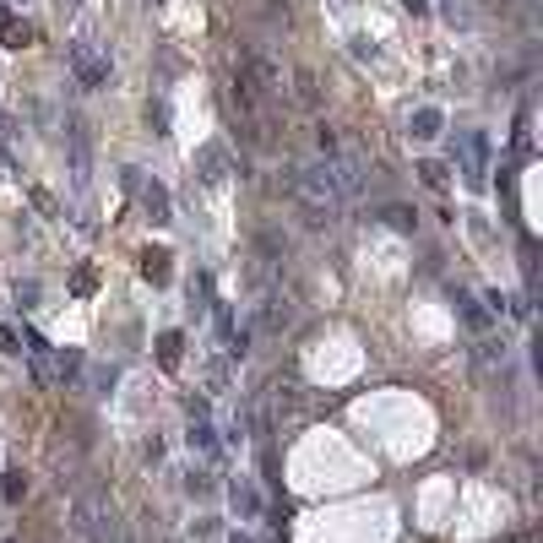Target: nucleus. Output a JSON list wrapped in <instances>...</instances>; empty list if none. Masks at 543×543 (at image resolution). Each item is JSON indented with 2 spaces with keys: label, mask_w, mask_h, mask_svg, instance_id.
Wrapping results in <instances>:
<instances>
[{
  "label": "nucleus",
  "mask_w": 543,
  "mask_h": 543,
  "mask_svg": "<svg viewBox=\"0 0 543 543\" xmlns=\"http://www.w3.org/2000/svg\"><path fill=\"white\" fill-rule=\"evenodd\" d=\"M484 158H490V136L473 131V136H468V169H473V179L484 174Z\"/></svg>",
  "instance_id": "423d86ee"
},
{
  "label": "nucleus",
  "mask_w": 543,
  "mask_h": 543,
  "mask_svg": "<svg viewBox=\"0 0 543 543\" xmlns=\"http://www.w3.org/2000/svg\"><path fill=\"white\" fill-rule=\"evenodd\" d=\"M141 201H147L152 223H169V190H163V185H147V190H141Z\"/></svg>",
  "instance_id": "0eeeda50"
},
{
  "label": "nucleus",
  "mask_w": 543,
  "mask_h": 543,
  "mask_svg": "<svg viewBox=\"0 0 543 543\" xmlns=\"http://www.w3.org/2000/svg\"><path fill=\"white\" fill-rule=\"evenodd\" d=\"M402 5H408L413 16H424V11H430V0H402Z\"/></svg>",
  "instance_id": "4468645a"
},
{
  "label": "nucleus",
  "mask_w": 543,
  "mask_h": 543,
  "mask_svg": "<svg viewBox=\"0 0 543 543\" xmlns=\"http://www.w3.org/2000/svg\"><path fill=\"white\" fill-rule=\"evenodd\" d=\"M27 354H33V364H38V381H49V354H54V348H49V343H44L38 332H27ZM76 364H82L76 354H60V359H54V381L76 375Z\"/></svg>",
  "instance_id": "f257e3e1"
},
{
  "label": "nucleus",
  "mask_w": 543,
  "mask_h": 543,
  "mask_svg": "<svg viewBox=\"0 0 543 543\" xmlns=\"http://www.w3.org/2000/svg\"><path fill=\"white\" fill-rule=\"evenodd\" d=\"M228 543H256L250 533H228Z\"/></svg>",
  "instance_id": "dca6fc26"
},
{
  "label": "nucleus",
  "mask_w": 543,
  "mask_h": 543,
  "mask_svg": "<svg viewBox=\"0 0 543 543\" xmlns=\"http://www.w3.org/2000/svg\"><path fill=\"white\" fill-rule=\"evenodd\" d=\"M0 44H5V49H22V44H27V22H16L5 5H0Z\"/></svg>",
  "instance_id": "39448f33"
},
{
  "label": "nucleus",
  "mask_w": 543,
  "mask_h": 543,
  "mask_svg": "<svg viewBox=\"0 0 543 543\" xmlns=\"http://www.w3.org/2000/svg\"><path fill=\"white\" fill-rule=\"evenodd\" d=\"M141 261H147V267H141V272H147V277H152V283H169V256H163V250H147V256H141Z\"/></svg>",
  "instance_id": "9d476101"
},
{
  "label": "nucleus",
  "mask_w": 543,
  "mask_h": 543,
  "mask_svg": "<svg viewBox=\"0 0 543 543\" xmlns=\"http://www.w3.org/2000/svg\"><path fill=\"white\" fill-rule=\"evenodd\" d=\"M71 65H76V76H82V82H87V87H98V82H103V76H109V65H103V60H92V54H87V49H82V44H76V49H71Z\"/></svg>",
  "instance_id": "7ed1b4c3"
},
{
  "label": "nucleus",
  "mask_w": 543,
  "mask_h": 543,
  "mask_svg": "<svg viewBox=\"0 0 543 543\" xmlns=\"http://www.w3.org/2000/svg\"><path fill=\"white\" fill-rule=\"evenodd\" d=\"M190 446H196V451H207V457H218V435H212V424H207V408H201V402H190Z\"/></svg>",
  "instance_id": "f03ea898"
},
{
  "label": "nucleus",
  "mask_w": 543,
  "mask_h": 543,
  "mask_svg": "<svg viewBox=\"0 0 543 543\" xmlns=\"http://www.w3.org/2000/svg\"><path fill=\"white\" fill-rule=\"evenodd\" d=\"M228 500H234V511H239L245 522H261V495H256L250 484H228Z\"/></svg>",
  "instance_id": "20e7f679"
},
{
  "label": "nucleus",
  "mask_w": 543,
  "mask_h": 543,
  "mask_svg": "<svg viewBox=\"0 0 543 543\" xmlns=\"http://www.w3.org/2000/svg\"><path fill=\"white\" fill-rule=\"evenodd\" d=\"M0 348H5V354H22V348H16V332H11V326H0Z\"/></svg>",
  "instance_id": "ddd939ff"
},
{
  "label": "nucleus",
  "mask_w": 543,
  "mask_h": 543,
  "mask_svg": "<svg viewBox=\"0 0 543 543\" xmlns=\"http://www.w3.org/2000/svg\"><path fill=\"white\" fill-rule=\"evenodd\" d=\"M441 125H446L441 109H419V114H413V136H441Z\"/></svg>",
  "instance_id": "6e6552de"
},
{
  "label": "nucleus",
  "mask_w": 543,
  "mask_h": 543,
  "mask_svg": "<svg viewBox=\"0 0 543 543\" xmlns=\"http://www.w3.org/2000/svg\"><path fill=\"white\" fill-rule=\"evenodd\" d=\"M158 359H163L169 370L179 364V332H163V337H158Z\"/></svg>",
  "instance_id": "9b49d317"
},
{
  "label": "nucleus",
  "mask_w": 543,
  "mask_h": 543,
  "mask_svg": "<svg viewBox=\"0 0 543 543\" xmlns=\"http://www.w3.org/2000/svg\"><path fill=\"white\" fill-rule=\"evenodd\" d=\"M22 490H27V484H22V473H16V468H11V473H5V500H16V495H22Z\"/></svg>",
  "instance_id": "f8f14e48"
},
{
  "label": "nucleus",
  "mask_w": 543,
  "mask_h": 543,
  "mask_svg": "<svg viewBox=\"0 0 543 543\" xmlns=\"http://www.w3.org/2000/svg\"><path fill=\"white\" fill-rule=\"evenodd\" d=\"M381 218H386V223H392L397 234H413V223H419V218H413L408 207H381Z\"/></svg>",
  "instance_id": "1a4fd4ad"
},
{
  "label": "nucleus",
  "mask_w": 543,
  "mask_h": 543,
  "mask_svg": "<svg viewBox=\"0 0 543 543\" xmlns=\"http://www.w3.org/2000/svg\"><path fill=\"white\" fill-rule=\"evenodd\" d=\"M0 136H11V114L5 109H0Z\"/></svg>",
  "instance_id": "2eb2a0df"
}]
</instances>
